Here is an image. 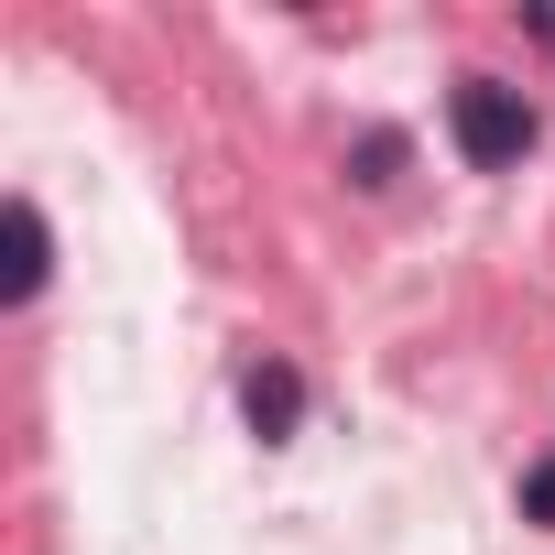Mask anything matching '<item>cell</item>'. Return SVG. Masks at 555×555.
<instances>
[{
	"instance_id": "4",
	"label": "cell",
	"mask_w": 555,
	"mask_h": 555,
	"mask_svg": "<svg viewBox=\"0 0 555 555\" xmlns=\"http://www.w3.org/2000/svg\"><path fill=\"white\" fill-rule=\"evenodd\" d=\"M522 522H544V533H555V457H533V468H522Z\"/></svg>"
},
{
	"instance_id": "3",
	"label": "cell",
	"mask_w": 555,
	"mask_h": 555,
	"mask_svg": "<svg viewBox=\"0 0 555 555\" xmlns=\"http://www.w3.org/2000/svg\"><path fill=\"white\" fill-rule=\"evenodd\" d=\"M44 272H55L44 207H34V196H12V272H0V295H12V306H34V295H44Z\"/></svg>"
},
{
	"instance_id": "1",
	"label": "cell",
	"mask_w": 555,
	"mask_h": 555,
	"mask_svg": "<svg viewBox=\"0 0 555 555\" xmlns=\"http://www.w3.org/2000/svg\"><path fill=\"white\" fill-rule=\"evenodd\" d=\"M447 131H457V153H468L479 175H512V164L544 142L533 99H522V88H501V77H457V88H447Z\"/></svg>"
},
{
	"instance_id": "2",
	"label": "cell",
	"mask_w": 555,
	"mask_h": 555,
	"mask_svg": "<svg viewBox=\"0 0 555 555\" xmlns=\"http://www.w3.org/2000/svg\"><path fill=\"white\" fill-rule=\"evenodd\" d=\"M240 414H250V436H261V447H284V436L306 425V371L261 349V360L240 371Z\"/></svg>"
},
{
	"instance_id": "5",
	"label": "cell",
	"mask_w": 555,
	"mask_h": 555,
	"mask_svg": "<svg viewBox=\"0 0 555 555\" xmlns=\"http://www.w3.org/2000/svg\"><path fill=\"white\" fill-rule=\"evenodd\" d=\"M392 164H403V131H371L360 142V185H392Z\"/></svg>"
}]
</instances>
